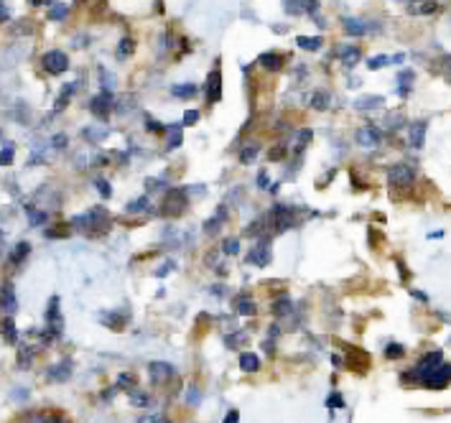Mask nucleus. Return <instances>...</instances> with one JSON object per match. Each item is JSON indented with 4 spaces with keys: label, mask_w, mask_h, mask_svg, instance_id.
<instances>
[{
    "label": "nucleus",
    "mask_w": 451,
    "mask_h": 423,
    "mask_svg": "<svg viewBox=\"0 0 451 423\" xmlns=\"http://www.w3.org/2000/svg\"><path fill=\"white\" fill-rule=\"evenodd\" d=\"M451 377V367L449 362H444V355L441 352H431L426 355L416 367L403 375V380H418L424 385H431V388H446Z\"/></svg>",
    "instance_id": "f257e3e1"
},
{
    "label": "nucleus",
    "mask_w": 451,
    "mask_h": 423,
    "mask_svg": "<svg viewBox=\"0 0 451 423\" xmlns=\"http://www.w3.org/2000/svg\"><path fill=\"white\" fill-rule=\"evenodd\" d=\"M186 191L181 189H168L166 196H163V204H161V215L163 217H179L181 212H186Z\"/></svg>",
    "instance_id": "f03ea898"
},
{
    "label": "nucleus",
    "mask_w": 451,
    "mask_h": 423,
    "mask_svg": "<svg viewBox=\"0 0 451 423\" xmlns=\"http://www.w3.org/2000/svg\"><path fill=\"white\" fill-rule=\"evenodd\" d=\"M41 67L47 69L49 74H54V77H59V74H64L69 69V56L64 51H59V49H51V51L41 56Z\"/></svg>",
    "instance_id": "7ed1b4c3"
},
{
    "label": "nucleus",
    "mask_w": 451,
    "mask_h": 423,
    "mask_svg": "<svg viewBox=\"0 0 451 423\" xmlns=\"http://www.w3.org/2000/svg\"><path fill=\"white\" fill-rule=\"evenodd\" d=\"M204 97L209 105H217V102L222 100V72H219V69H212V72L206 74Z\"/></svg>",
    "instance_id": "20e7f679"
},
{
    "label": "nucleus",
    "mask_w": 451,
    "mask_h": 423,
    "mask_svg": "<svg viewBox=\"0 0 451 423\" xmlns=\"http://www.w3.org/2000/svg\"><path fill=\"white\" fill-rule=\"evenodd\" d=\"M271 220L276 225V229L283 232V229H291L296 225V212L291 207H285V204H276L271 212Z\"/></svg>",
    "instance_id": "39448f33"
},
{
    "label": "nucleus",
    "mask_w": 451,
    "mask_h": 423,
    "mask_svg": "<svg viewBox=\"0 0 451 423\" xmlns=\"http://www.w3.org/2000/svg\"><path fill=\"white\" fill-rule=\"evenodd\" d=\"M113 105H115L113 92H100L97 97H92V105H89V110H92V115L97 118V120L107 122V118H110V110H113Z\"/></svg>",
    "instance_id": "423d86ee"
},
{
    "label": "nucleus",
    "mask_w": 451,
    "mask_h": 423,
    "mask_svg": "<svg viewBox=\"0 0 451 423\" xmlns=\"http://www.w3.org/2000/svg\"><path fill=\"white\" fill-rule=\"evenodd\" d=\"M413 179H416V174H413V168L408 166V163H395V166H390V171H388V182H390L393 187H411Z\"/></svg>",
    "instance_id": "0eeeda50"
},
{
    "label": "nucleus",
    "mask_w": 451,
    "mask_h": 423,
    "mask_svg": "<svg viewBox=\"0 0 451 423\" xmlns=\"http://www.w3.org/2000/svg\"><path fill=\"white\" fill-rule=\"evenodd\" d=\"M0 311L6 316H13L18 311V298H16L13 283H3L0 286Z\"/></svg>",
    "instance_id": "6e6552de"
},
{
    "label": "nucleus",
    "mask_w": 451,
    "mask_h": 423,
    "mask_svg": "<svg viewBox=\"0 0 451 423\" xmlns=\"http://www.w3.org/2000/svg\"><path fill=\"white\" fill-rule=\"evenodd\" d=\"M354 141H357L362 148H378L380 143H383V130L375 128V125H365V128L357 130Z\"/></svg>",
    "instance_id": "1a4fd4ad"
},
{
    "label": "nucleus",
    "mask_w": 451,
    "mask_h": 423,
    "mask_svg": "<svg viewBox=\"0 0 451 423\" xmlns=\"http://www.w3.org/2000/svg\"><path fill=\"white\" fill-rule=\"evenodd\" d=\"M247 263H252V265H260V268H266L268 263H271V240H263L260 237L258 245L250 250V255H247Z\"/></svg>",
    "instance_id": "9d476101"
},
{
    "label": "nucleus",
    "mask_w": 451,
    "mask_h": 423,
    "mask_svg": "<svg viewBox=\"0 0 451 423\" xmlns=\"http://www.w3.org/2000/svg\"><path fill=\"white\" fill-rule=\"evenodd\" d=\"M342 26H345V34L350 36H365L370 34V31H378V26H370L367 20H359V18H345Z\"/></svg>",
    "instance_id": "9b49d317"
},
{
    "label": "nucleus",
    "mask_w": 451,
    "mask_h": 423,
    "mask_svg": "<svg viewBox=\"0 0 451 423\" xmlns=\"http://www.w3.org/2000/svg\"><path fill=\"white\" fill-rule=\"evenodd\" d=\"M69 375H72V360H61L59 365H54L47 372L51 383H64V380H69Z\"/></svg>",
    "instance_id": "f8f14e48"
},
{
    "label": "nucleus",
    "mask_w": 451,
    "mask_h": 423,
    "mask_svg": "<svg viewBox=\"0 0 451 423\" xmlns=\"http://www.w3.org/2000/svg\"><path fill=\"white\" fill-rule=\"evenodd\" d=\"M148 372H151L153 383H166L168 377H173V367L168 362H151Z\"/></svg>",
    "instance_id": "ddd939ff"
},
{
    "label": "nucleus",
    "mask_w": 451,
    "mask_h": 423,
    "mask_svg": "<svg viewBox=\"0 0 451 423\" xmlns=\"http://www.w3.org/2000/svg\"><path fill=\"white\" fill-rule=\"evenodd\" d=\"M426 128H428V122H426V120L413 122L411 128H408V138H411V146H413V148H421V146H424Z\"/></svg>",
    "instance_id": "4468645a"
},
{
    "label": "nucleus",
    "mask_w": 451,
    "mask_h": 423,
    "mask_svg": "<svg viewBox=\"0 0 451 423\" xmlns=\"http://www.w3.org/2000/svg\"><path fill=\"white\" fill-rule=\"evenodd\" d=\"M260 67L263 69H271V72H278L283 69V56L276 54V51H266V54H260Z\"/></svg>",
    "instance_id": "2eb2a0df"
},
{
    "label": "nucleus",
    "mask_w": 451,
    "mask_h": 423,
    "mask_svg": "<svg viewBox=\"0 0 451 423\" xmlns=\"http://www.w3.org/2000/svg\"><path fill=\"white\" fill-rule=\"evenodd\" d=\"M385 105V97H380V94H365V97H359L357 102H354V108L357 110H378Z\"/></svg>",
    "instance_id": "dca6fc26"
},
{
    "label": "nucleus",
    "mask_w": 451,
    "mask_h": 423,
    "mask_svg": "<svg viewBox=\"0 0 451 423\" xmlns=\"http://www.w3.org/2000/svg\"><path fill=\"white\" fill-rule=\"evenodd\" d=\"M168 141H166V151H176V148L184 143V135H181V122H173V125H168Z\"/></svg>",
    "instance_id": "f3484780"
},
{
    "label": "nucleus",
    "mask_w": 451,
    "mask_h": 423,
    "mask_svg": "<svg viewBox=\"0 0 451 423\" xmlns=\"http://www.w3.org/2000/svg\"><path fill=\"white\" fill-rule=\"evenodd\" d=\"M77 89H80V80L77 82H72V84H67V87L61 89V94L59 97H56V105H54V110H56V113H59V110H64L69 105V100H72V94L77 92Z\"/></svg>",
    "instance_id": "a211bd4d"
},
{
    "label": "nucleus",
    "mask_w": 451,
    "mask_h": 423,
    "mask_svg": "<svg viewBox=\"0 0 451 423\" xmlns=\"http://www.w3.org/2000/svg\"><path fill=\"white\" fill-rule=\"evenodd\" d=\"M339 56H342V64H345L347 69H352V67H357V64H359V59H362V51H359L357 46H345Z\"/></svg>",
    "instance_id": "6ab92c4d"
},
{
    "label": "nucleus",
    "mask_w": 451,
    "mask_h": 423,
    "mask_svg": "<svg viewBox=\"0 0 451 423\" xmlns=\"http://www.w3.org/2000/svg\"><path fill=\"white\" fill-rule=\"evenodd\" d=\"M240 370H242V372H258V370H260V357L252 355V352L240 355Z\"/></svg>",
    "instance_id": "aec40b11"
},
{
    "label": "nucleus",
    "mask_w": 451,
    "mask_h": 423,
    "mask_svg": "<svg viewBox=\"0 0 451 423\" xmlns=\"http://www.w3.org/2000/svg\"><path fill=\"white\" fill-rule=\"evenodd\" d=\"M296 44H299V49H304V51H319L324 41H321V36H299Z\"/></svg>",
    "instance_id": "412c9836"
},
{
    "label": "nucleus",
    "mask_w": 451,
    "mask_h": 423,
    "mask_svg": "<svg viewBox=\"0 0 451 423\" xmlns=\"http://www.w3.org/2000/svg\"><path fill=\"white\" fill-rule=\"evenodd\" d=\"M82 135H85L87 141L100 143V141H105L107 135H110V130H107V128H100V122H97L94 128H85V130H82Z\"/></svg>",
    "instance_id": "4be33fe9"
},
{
    "label": "nucleus",
    "mask_w": 451,
    "mask_h": 423,
    "mask_svg": "<svg viewBox=\"0 0 451 423\" xmlns=\"http://www.w3.org/2000/svg\"><path fill=\"white\" fill-rule=\"evenodd\" d=\"M235 309H237V314H242V316H255L258 314V306L247 298V296H240L237 298V303H235Z\"/></svg>",
    "instance_id": "5701e85b"
},
{
    "label": "nucleus",
    "mask_w": 451,
    "mask_h": 423,
    "mask_svg": "<svg viewBox=\"0 0 451 423\" xmlns=\"http://www.w3.org/2000/svg\"><path fill=\"white\" fill-rule=\"evenodd\" d=\"M0 332H3V336H6L11 344L18 342V332H16V324H13V319H11V316H6V319H3V324H0Z\"/></svg>",
    "instance_id": "b1692460"
},
{
    "label": "nucleus",
    "mask_w": 451,
    "mask_h": 423,
    "mask_svg": "<svg viewBox=\"0 0 451 423\" xmlns=\"http://www.w3.org/2000/svg\"><path fill=\"white\" fill-rule=\"evenodd\" d=\"M413 80H416V72H413V69H405V72H400V77H398V82H400L398 92L403 94V97H405V94H408V92H411Z\"/></svg>",
    "instance_id": "393cba45"
},
{
    "label": "nucleus",
    "mask_w": 451,
    "mask_h": 423,
    "mask_svg": "<svg viewBox=\"0 0 451 423\" xmlns=\"http://www.w3.org/2000/svg\"><path fill=\"white\" fill-rule=\"evenodd\" d=\"M28 253H31V245H28V242H18L13 248V253H11V263H13V265H20V263L28 258Z\"/></svg>",
    "instance_id": "a878e982"
},
{
    "label": "nucleus",
    "mask_w": 451,
    "mask_h": 423,
    "mask_svg": "<svg viewBox=\"0 0 451 423\" xmlns=\"http://www.w3.org/2000/svg\"><path fill=\"white\" fill-rule=\"evenodd\" d=\"M436 3L433 0H421V3H416V6H411L408 11H411L413 15H428V13H436Z\"/></svg>",
    "instance_id": "bb28decb"
},
{
    "label": "nucleus",
    "mask_w": 451,
    "mask_h": 423,
    "mask_svg": "<svg viewBox=\"0 0 451 423\" xmlns=\"http://www.w3.org/2000/svg\"><path fill=\"white\" fill-rule=\"evenodd\" d=\"M133 51H135V41L133 39H123L118 44V51H115V54H118L120 61H125V59H130V54H133Z\"/></svg>",
    "instance_id": "cd10ccee"
},
{
    "label": "nucleus",
    "mask_w": 451,
    "mask_h": 423,
    "mask_svg": "<svg viewBox=\"0 0 451 423\" xmlns=\"http://www.w3.org/2000/svg\"><path fill=\"white\" fill-rule=\"evenodd\" d=\"M225 217H227V212H225V209H219V212L212 217V220H206V225H204V232H206V235H214V232L219 229V225L225 222Z\"/></svg>",
    "instance_id": "c85d7f7f"
},
{
    "label": "nucleus",
    "mask_w": 451,
    "mask_h": 423,
    "mask_svg": "<svg viewBox=\"0 0 451 423\" xmlns=\"http://www.w3.org/2000/svg\"><path fill=\"white\" fill-rule=\"evenodd\" d=\"M69 15V6H64V3H54L51 8H49V20H64Z\"/></svg>",
    "instance_id": "c756f323"
},
{
    "label": "nucleus",
    "mask_w": 451,
    "mask_h": 423,
    "mask_svg": "<svg viewBox=\"0 0 451 423\" xmlns=\"http://www.w3.org/2000/svg\"><path fill=\"white\" fill-rule=\"evenodd\" d=\"M26 212H28V222H31V227H41V225L49 220L47 212H39V209H34V207H26Z\"/></svg>",
    "instance_id": "7c9ffc66"
},
{
    "label": "nucleus",
    "mask_w": 451,
    "mask_h": 423,
    "mask_svg": "<svg viewBox=\"0 0 451 423\" xmlns=\"http://www.w3.org/2000/svg\"><path fill=\"white\" fill-rule=\"evenodd\" d=\"M405 122L403 113H390V115H385V128L388 130H398L400 125Z\"/></svg>",
    "instance_id": "2f4dec72"
},
{
    "label": "nucleus",
    "mask_w": 451,
    "mask_h": 423,
    "mask_svg": "<svg viewBox=\"0 0 451 423\" xmlns=\"http://www.w3.org/2000/svg\"><path fill=\"white\" fill-rule=\"evenodd\" d=\"M258 153H260V148H258V146L242 148V151H240V163H252L255 158H258Z\"/></svg>",
    "instance_id": "473e14b6"
},
{
    "label": "nucleus",
    "mask_w": 451,
    "mask_h": 423,
    "mask_svg": "<svg viewBox=\"0 0 451 423\" xmlns=\"http://www.w3.org/2000/svg\"><path fill=\"white\" fill-rule=\"evenodd\" d=\"M171 94H176V97H194L197 87H194V84H173Z\"/></svg>",
    "instance_id": "72a5a7b5"
},
{
    "label": "nucleus",
    "mask_w": 451,
    "mask_h": 423,
    "mask_svg": "<svg viewBox=\"0 0 451 423\" xmlns=\"http://www.w3.org/2000/svg\"><path fill=\"white\" fill-rule=\"evenodd\" d=\"M329 94L326 92H314V97H311V105H314V110H326L329 108Z\"/></svg>",
    "instance_id": "f704fd0d"
},
{
    "label": "nucleus",
    "mask_w": 451,
    "mask_h": 423,
    "mask_svg": "<svg viewBox=\"0 0 451 423\" xmlns=\"http://www.w3.org/2000/svg\"><path fill=\"white\" fill-rule=\"evenodd\" d=\"M100 77H102V92H113L115 89V74H110L105 67H100Z\"/></svg>",
    "instance_id": "c9c22d12"
},
{
    "label": "nucleus",
    "mask_w": 451,
    "mask_h": 423,
    "mask_svg": "<svg viewBox=\"0 0 451 423\" xmlns=\"http://www.w3.org/2000/svg\"><path fill=\"white\" fill-rule=\"evenodd\" d=\"M390 64V56L388 54H380V56H372L370 61H367V69H372V72H378V69L388 67Z\"/></svg>",
    "instance_id": "e433bc0d"
},
{
    "label": "nucleus",
    "mask_w": 451,
    "mask_h": 423,
    "mask_svg": "<svg viewBox=\"0 0 451 423\" xmlns=\"http://www.w3.org/2000/svg\"><path fill=\"white\" fill-rule=\"evenodd\" d=\"M13 156H16V146L8 143V146L0 151V166H11V163H13Z\"/></svg>",
    "instance_id": "4c0bfd02"
},
{
    "label": "nucleus",
    "mask_w": 451,
    "mask_h": 423,
    "mask_svg": "<svg viewBox=\"0 0 451 423\" xmlns=\"http://www.w3.org/2000/svg\"><path fill=\"white\" fill-rule=\"evenodd\" d=\"M148 196H140V199H133V202L128 204V212L130 215H135V212H148Z\"/></svg>",
    "instance_id": "58836bf2"
},
{
    "label": "nucleus",
    "mask_w": 451,
    "mask_h": 423,
    "mask_svg": "<svg viewBox=\"0 0 451 423\" xmlns=\"http://www.w3.org/2000/svg\"><path fill=\"white\" fill-rule=\"evenodd\" d=\"M405 355V347L403 344H388V347H385V357H388V360H398V357H403Z\"/></svg>",
    "instance_id": "ea45409f"
},
{
    "label": "nucleus",
    "mask_w": 451,
    "mask_h": 423,
    "mask_svg": "<svg viewBox=\"0 0 451 423\" xmlns=\"http://www.w3.org/2000/svg\"><path fill=\"white\" fill-rule=\"evenodd\" d=\"M291 298H288V296H283V298H278V301H276V306H273V311H276V316H283V314H288V311H291Z\"/></svg>",
    "instance_id": "a19ab883"
},
{
    "label": "nucleus",
    "mask_w": 451,
    "mask_h": 423,
    "mask_svg": "<svg viewBox=\"0 0 451 423\" xmlns=\"http://www.w3.org/2000/svg\"><path fill=\"white\" fill-rule=\"evenodd\" d=\"M94 189L100 191L102 199H110V196H113V189H110V184H107L105 179H97V182H94Z\"/></svg>",
    "instance_id": "79ce46f5"
},
{
    "label": "nucleus",
    "mask_w": 451,
    "mask_h": 423,
    "mask_svg": "<svg viewBox=\"0 0 451 423\" xmlns=\"http://www.w3.org/2000/svg\"><path fill=\"white\" fill-rule=\"evenodd\" d=\"M283 8L288 15H301V0H283Z\"/></svg>",
    "instance_id": "37998d69"
},
{
    "label": "nucleus",
    "mask_w": 451,
    "mask_h": 423,
    "mask_svg": "<svg viewBox=\"0 0 451 423\" xmlns=\"http://www.w3.org/2000/svg\"><path fill=\"white\" fill-rule=\"evenodd\" d=\"M222 250H225L227 255H237V253H240V240H235V237H230V240H225V245H222Z\"/></svg>",
    "instance_id": "c03bdc74"
},
{
    "label": "nucleus",
    "mask_w": 451,
    "mask_h": 423,
    "mask_svg": "<svg viewBox=\"0 0 451 423\" xmlns=\"http://www.w3.org/2000/svg\"><path fill=\"white\" fill-rule=\"evenodd\" d=\"M31 357H34V352L23 347V350H20V357H18V367H20V370L31 367Z\"/></svg>",
    "instance_id": "a18cd8bd"
},
{
    "label": "nucleus",
    "mask_w": 451,
    "mask_h": 423,
    "mask_svg": "<svg viewBox=\"0 0 451 423\" xmlns=\"http://www.w3.org/2000/svg\"><path fill=\"white\" fill-rule=\"evenodd\" d=\"M326 405L329 408H345V398L339 396V393H332V396L326 398Z\"/></svg>",
    "instance_id": "49530a36"
},
{
    "label": "nucleus",
    "mask_w": 451,
    "mask_h": 423,
    "mask_svg": "<svg viewBox=\"0 0 451 423\" xmlns=\"http://www.w3.org/2000/svg\"><path fill=\"white\" fill-rule=\"evenodd\" d=\"M133 383H135V377L130 375V372H123V375L118 377V388H133Z\"/></svg>",
    "instance_id": "de8ad7c7"
},
{
    "label": "nucleus",
    "mask_w": 451,
    "mask_h": 423,
    "mask_svg": "<svg viewBox=\"0 0 451 423\" xmlns=\"http://www.w3.org/2000/svg\"><path fill=\"white\" fill-rule=\"evenodd\" d=\"M67 141H69V138H67L64 133H56V135L51 138V146L56 148V151H61V148H67Z\"/></svg>",
    "instance_id": "09e8293b"
},
{
    "label": "nucleus",
    "mask_w": 451,
    "mask_h": 423,
    "mask_svg": "<svg viewBox=\"0 0 451 423\" xmlns=\"http://www.w3.org/2000/svg\"><path fill=\"white\" fill-rule=\"evenodd\" d=\"M133 405H140V408H146V405H151V398H148L146 393H133Z\"/></svg>",
    "instance_id": "8fccbe9b"
},
{
    "label": "nucleus",
    "mask_w": 451,
    "mask_h": 423,
    "mask_svg": "<svg viewBox=\"0 0 451 423\" xmlns=\"http://www.w3.org/2000/svg\"><path fill=\"white\" fill-rule=\"evenodd\" d=\"M309 141H311V130H309V128L301 130V133H299V151H301V148L309 146Z\"/></svg>",
    "instance_id": "3c124183"
},
{
    "label": "nucleus",
    "mask_w": 451,
    "mask_h": 423,
    "mask_svg": "<svg viewBox=\"0 0 451 423\" xmlns=\"http://www.w3.org/2000/svg\"><path fill=\"white\" fill-rule=\"evenodd\" d=\"M199 120V113L197 110H186V115H184V125H194V122Z\"/></svg>",
    "instance_id": "603ef678"
},
{
    "label": "nucleus",
    "mask_w": 451,
    "mask_h": 423,
    "mask_svg": "<svg viewBox=\"0 0 451 423\" xmlns=\"http://www.w3.org/2000/svg\"><path fill=\"white\" fill-rule=\"evenodd\" d=\"M69 229H47V237H67Z\"/></svg>",
    "instance_id": "864d4df0"
},
{
    "label": "nucleus",
    "mask_w": 451,
    "mask_h": 423,
    "mask_svg": "<svg viewBox=\"0 0 451 423\" xmlns=\"http://www.w3.org/2000/svg\"><path fill=\"white\" fill-rule=\"evenodd\" d=\"M6 20H11V13H8L6 3H3V0H0V23H6Z\"/></svg>",
    "instance_id": "5fc2aeb1"
},
{
    "label": "nucleus",
    "mask_w": 451,
    "mask_h": 423,
    "mask_svg": "<svg viewBox=\"0 0 451 423\" xmlns=\"http://www.w3.org/2000/svg\"><path fill=\"white\" fill-rule=\"evenodd\" d=\"M258 187L268 189V174H266V171H260V174H258Z\"/></svg>",
    "instance_id": "6e6d98bb"
},
{
    "label": "nucleus",
    "mask_w": 451,
    "mask_h": 423,
    "mask_svg": "<svg viewBox=\"0 0 451 423\" xmlns=\"http://www.w3.org/2000/svg\"><path fill=\"white\" fill-rule=\"evenodd\" d=\"M240 421V413L237 410H230V413H227V418H225V423H237Z\"/></svg>",
    "instance_id": "4d7b16f0"
},
{
    "label": "nucleus",
    "mask_w": 451,
    "mask_h": 423,
    "mask_svg": "<svg viewBox=\"0 0 451 423\" xmlns=\"http://www.w3.org/2000/svg\"><path fill=\"white\" fill-rule=\"evenodd\" d=\"M148 130H156V133H159V130H163V125H159L156 120H151V118H148Z\"/></svg>",
    "instance_id": "13d9d810"
},
{
    "label": "nucleus",
    "mask_w": 451,
    "mask_h": 423,
    "mask_svg": "<svg viewBox=\"0 0 451 423\" xmlns=\"http://www.w3.org/2000/svg\"><path fill=\"white\" fill-rule=\"evenodd\" d=\"M44 423H67L64 418H56V416H44Z\"/></svg>",
    "instance_id": "bf43d9fd"
},
{
    "label": "nucleus",
    "mask_w": 451,
    "mask_h": 423,
    "mask_svg": "<svg viewBox=\"0 0 451 423\" xmlns=\"http://www.w3.org/2000/svg\"><path fill=\"white\" fill-rule=\"evenodd\" d=\"M413 296H416V298H418V301H428V296H426V293H421V291H413Z\"/></svg>",
    "instance_id": "052dcab7"
},
{
    "label": "nucleus",
    "mask_w": 451,
    "mask_h": 423,
    "mask_svg": "<svg viewBox=\"0 0 451 423\" xmlns=\"http://www.w3.org/2000/svg\"><path fill=\"white\" fill-rule=\"evenodd\" d=\"M280 156H283V151H280V148H273V151H271V158H280Z\"/></svg>",
    "instance_id": "680f3d73"
},
{
    "label": "nucleus",
    "mask_w": 451,
    "mask_h": 423,
    "mask_svg": "<svg viewBox=\"0 0 451 423\" xmlns=\"http://www.w3.org/2000/svg\"><path fill=\"white\" fill-rule=\"evenodd\" d=\"M28 3H31V6H39V3H44V0H28Z\"/></svg>",
    "instance_id": "e2e57ef3"
},
{
    "label": "nucleus",
    "mask_w": 451,
    "mask_h": 423,
    "mask_svg": "<svg viewBox=\"0 0 451 423\" xmlns=\"http://www.w3.org/2000/svg\"><path fill=\"white\" fill-rule=\"evenodd\" d=\"M0 138H3V133H0Z\"/></svg>",
    "instance_id": "0e129e2a"
}]
</instances>
